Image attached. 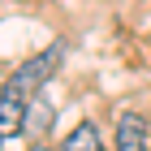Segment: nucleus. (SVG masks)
I'll list each match as a JSON object with an SVG mask.
<instances>
[{
	"label": "nucleus",
	"mask_w": 151,
	"mask_h": 151,
	"mask_svg": "<svg viewBox=\"0 0 151 151\" xmlns=\"http://www.w3.org/2000/svg\"><path fill=\"white\" fill-rule=\"evenodd\" d=\"M60 56H65V47H60V43L43 47V52H39V56H30L17 73H9V86H17L26 99H35V95H39V86H43V82L52 78V69L60 65Z\"/></svg>",
	"instance_id": "obj_1"
},
{
	"label": "nucleus",
	"mask_w": 151,
	"mask_h": 151,
	"mask_svg": "<svg viewBox=\"0 0 151 151\" xmlns=\"http://www.w3.org/2000/svg\"><path fill=\"white\" fill-rule=\"evenodd\" d=\"M116 151H151V138H147V121L138 112H125L116 121Z\"/></svg>",
	"instance_id": "obj_2"
},
{
	"label": "nucleus",
	"mask_w": 151,
	"mask_h": 151,
	"mask_svg": "<svg viewBox=\"0 0 151 151\" xmlns=\"http://www.w3.org/2000/svg\"><path fill=\"white\" fill-rule=\"evenodd\" d=\"M56 151H104V147H99L95 125H91V121H82V125H73L69 134H65V142H60Z\"/></svg>",
	"instance_id": "obj_3"
},
{
	"label": "nucleus",
	"mask_w": 151,
	"mask_h": 151,
	"mask_svg": "<svg viewBox=\"0 0 151 151\" xmlns=\"http://www.w3.org/2000/svg\"><path fill=\"white\" fill-rule=\"evenodd\" d=\"M43 125H47V104H43V99H30V108H26V129L39 134Z\"/></svg>",
	"instance_id": "obj_4"
},
{
	"label": "nucleus",
	"mask_w": 151,
	"mask_h": 151,
	"mask_svg": "<svg viewBox=\"0 0 151 151\" xmlns=\"http://www.w3.org/2000/svg\"><path fill=\"white\" fill-rule=\"evenodd\" d=\"M30 151H52V147H43V142H39V147H30Z\"/></svg>",
	"instance_id": "obj_5"
},
{
	"label": "nucleus",
	"mask_w": 151,
	"mask_h": 151,
	"mask_svg": "<svg viewBox=\"0 0 151 151\" xmlns=\"http://www.w3.org/2000/svg\"><path fill=\"white\" fill-rule=\"evenodd\" d=\"M0 142H4V138H0Z\"/></svg>",
	"instance_id": "obj_6"
}]
</instances>
